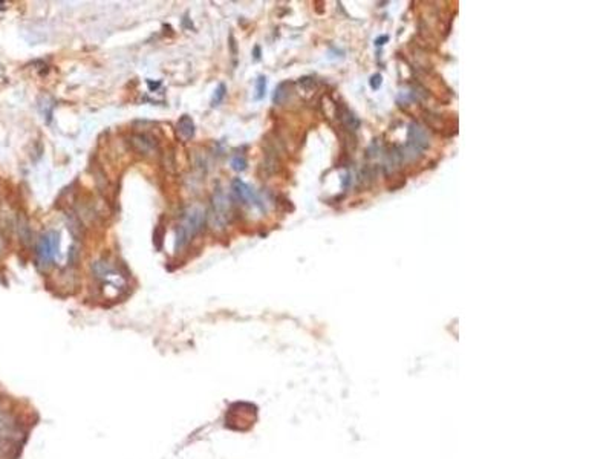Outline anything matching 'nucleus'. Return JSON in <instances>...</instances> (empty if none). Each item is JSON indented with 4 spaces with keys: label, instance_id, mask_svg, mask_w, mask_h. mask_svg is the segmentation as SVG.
Returning <instances> with one entry per match:
<instances>
[{
    "label": "nucleus",
    "instance_id": "nucleus-1",
    "mask_svg": "<svg viewBox=\"0 0 612 459\" xmlns=\"http://www.w3.org/2000/svg\"><path fill=\"white\" fill-rule=\"evenodd\" d=\"M205 211L199 207H189L182 214V221L176 228V244L174 248L176 251L184 249L190 244V240L198 234L205 222Z\"/></svg>",
    "mask_w": 612,
    "mask_h": 459
},
{
    "label": "nucleus",
    "instance_id": "nucleus-2",
    "mask_svg": "<svg viewBox=\"0 0 612 459\" xmlns=\"http://www.w3.org/2000/svg\"><path fill=\"white\" fill-rule=\"evenodd\" d=\"M231 216V204H230L227 194L219 189L213 193L211 207L209 213V222L214 230H224L230 222Z\"/></svg>",
    "mask_w": 612,
    "mask_h": 459
},
{
    "label": "nucleus",
    "instance_id": "nucleus-3",
    "mask_svg": "<svg viewBox=\"0 0 612 459\" xmlns=\"http://www.w3.org/2000/svg\"><path fill=\"white\" fill-rule=\"evenodd\" d=\"M58 234L56 231H49L48 234H43L37 244V262L41 268H49L51 264L56 259L58 253Z\"/></svg>",
    "mask_w": 612,
    "mask_h": 459
},
{
    "label": "nucleus",
    "instance_id": "nucleus-4",
    "mask_svg": "<svg viewBox=\"0 0 612 459\" xmlns=\"http://www.w3.org/2000/svg\"><path fill=\"white\" fill-rule=\"evenodd\" d=\"M231 194L236 201H239L240 204H251V205H262L260 199L257 198V194L251 190V187L248 184H245L242 179H233L231 182Z\"/></svg>",
    "mask_w": 612,
    "mask_h": 459
},
{
    "label": "nucleus",
    "instance_id": "nucleus-5",
    "mask_svg": "<svg viewBox=\"0 0 612 459\" xmlns=\"http://www.w3.org/2000/svg\"><path fill=\"white\" fill-rule=\"evenodd\" d=\"M129 139H130L132 147L143 156L153 155L158 149L156 139L153 136H150V135H147V134H134V135H130Z\"/></svg>",
    "mask_w": 612,
    "mask_h": 459
},
{
    "label": "nucleus",
    "instance_id": "nucleus-6",
    "mask_svg": "<svg viewBox=\"0 0 612 459\" xmlns=\"http://www.w3.org/2000/svg\"><path fill=\"white\" fill-rule=\"evenodd\" d=\"M176 129H178V134H179V136H181L182 139H185V141L191 139V138L194 136V132H196L194 121H193V118H191L190 115H182V116L179 118L178 124H176Z\"/></svg>",
    "mask_w": 612,
    "mask_h": 459
},
{
    "label": "nucleus",
    "instance_id": "nucleus-7",
    "mask_svg": "<svg viewBox=\"0 0 612 459\" xmlns=\"http://www.w3.org/2000/svg\"><path fill=\"white\" fill-rule=\"evenodd\" d=\"M291 86H292V83H289V81H283L277 86V89L274 92V103L276 104L287 103V100L291 95Z\"/></svg>",
    "mask_w": 612,
    "mask_h": 459
},
{
    "label": "nucleus",
    "instance_id": "nucleus-8",
    "mask_svg": "<svg viewBox=\"0 0 612 459\" xmlns=\"http://www.w3.org/2000/svg\"><path fill=\"white\" fill-rule=\"evenodd\" d=\"M17 230H19V236L20 240L23 244H29L31 240V228H29V222L25 216H19V222H17Z\"/></svg>",
    "mask_w": 612,
    "mask_h": 459
},
{
    "label": "nucleus",
    "instance_id": "nucleus-9",
    "mask_svg": "<svg viewBox=\"0 0 612 459\" xmlns=\"http://www.w3.org/2000/svg\"><path fill=\"white\" fill-rule=\"evenodd\" d=\"M297 84L303 92H312L317 87V81L312 78V76H303V78L299 80Z\"/></svg>",
    "mask_w": 612,
    "mask_h": 459
},
{
    "label": "nucleus",
    "instance_id": "nucleus-10",
    "mask_svg": "<svg viewBox=\"0 0 612 459\" xmlns=\"http://www.w3.org/2000/svg\"><path fill=\"white\" fill-rule=\"evenodd\" d=\"M265 91H267V78L264 75H260L256 81V100H262V98L265 96Z\"/></svg>",
    "mask_w": 612,
    "mask_h": 459
},
{
    "label": "nucleus",
    "instance_id": "nucleus-11",
    "mask_svg": "<svg viewBox=\"0 0 612 459\" xmlns=\"http://www.w3.org/2000/svg\"><path fill=\"white\" fill-rule=\"evenodd\" d=\"M231 169L236 172H244L247 169V158L244 155H236L231 158Z\"/></svg>",
    "mask_w": 612,
    "mask_h": 459
},
{
    "label": "nucleus",
    "instance_id": "nucleus-12",
    "mask_svg": "<svg viewBox=\"0 0 612 459\" xmlns=\"http://www.w3.org/2000/svg\"><path fill=\"white\" fill-rule=\"evenodd\" d=\"M225 95H227V86L224 83H221L219 86H217V89L214 91L213 100H211V106H217V104H219L224 100V98H225Z\"/></svg>",
    "mask_w": 612,
    "mask_h": 459
},
{
    "label": "nucleus",
    "instance_id": "nucleus-13",
    "mask_svg": "<svg viewBox=\"0 0 612 459\" xmlns=\"http://www.w3.org/2000/svg\"><path fill=\"white\" fill-rule=\"evenodd\" d=\"M68 228L71 230V233H72V236L74 237H80L81 236V222L76 219V217H74V216H71L69 217V222H68Z\"/></svg>",
    "mask_w": 612,
    "mask_h": 459
},
{
    "label": "nucleus",
    "instance_id": "nucleus-14",
    "mask_svg": "<svg viewBox=\"0 0 612 459\" xmlns=\"http://www.w3.org/2000/svg\"><path fill=\"white\" fill-rule=\"evenodd\" d=\"M162 237H164V231H162V228L159 225L155 230V233H153V242H155V245H156L158 249H161V247H162Z\"/></svg>",
    "mask_w": 612,
    "mask_h": 459
},
{
    "label": "nucleus",
    "instance_id": "nucleus-15",
    "mask_svg": "<svg viewBox=\"0 0 612 459\" xmlns=\"http://www.w3.org/2000/svg\"><path fill=\"white\" fill-rule=\"evenodd\" d=\"M369 84H370V87H372L374 91H377L378 87L381 86V75H380V74H375V75L370 76Z\"/></svg>",
    "mask_w": 612,
    "mask_h": 459
},
{
    "label": "nucleus",
    "instance_id": "nucleus-16",
    "mask_svg": "<svg viewBox=\"0 0 612 459\" xmlns=\"http://www.w3.org/2000/svg\"><path fill=\"white\" fill-rule=\"evenodd\" d=\"M5 433H6V430H5V421L0 418V441L5 438Z\"/></svg>",
    "mask_w": 612,
    "mask_h": 459
},
{
    "label": "nucleus",
    "instance_id": "nucleus-17",
    "mask_svg": "<svg viewBox=\"0 0 612 459\" xmlns=\"http://www.w3.org/2000/svg\"><path fill=\"white\" fill-rule=\"evenodd\" d=\"M389 40V37L387 36H382V37H380V38H377L375 40V45L377 46H381V45H384V41H387Z\"/></svg>",
    "mask_w": 612,
    "mask_h": 459
},
{
    "label": "nucleus",
    "instance_id": "nucleus-18",
    "mask_svg": "<svg viewBox=\"0 0 612 459\" xmlns=\"http://www.w3.org/2000/svg\"><path fill=\"white\" fill-rule=\"evenodd\" d=\"M254 58H260V49H259V46H256V49H254Z\"/></svg>",
    "mask_w": 612,
    "mask_h": 459
},
{
    "label": "nucleus",
    "instance_id": "nucleus-19",
    "mask_svg": "<svg viewBox=\"0 0 612 459\" xmlns=\"http://www.w3.org/2000/svg\"><path fill=\"white\" fill-rule=\"evenodd\" d=\"M2 251H3V239L0 236V254H2Z\"/></svg>",
    "mask_w": 612,
    "mask_h": 459
}]
</instances>
